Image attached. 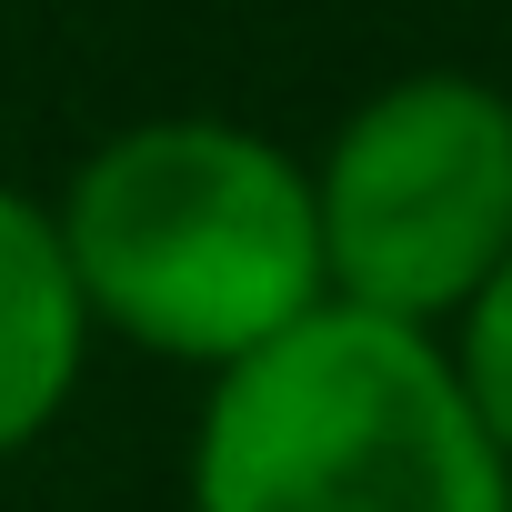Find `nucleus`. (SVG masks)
Instances as JSON below:
<instances>
[{
	"label": "nucleus",
	"mask_w": 512,
	"mask_h": 512,
	"mask_svg": "<svg viewBox=\"0 0 512 512\" xmlns=\"http://www.w3.org/2000/svg\"><path fill=\"white\" fill-rule=\"evenodd\" d=\"M191 512H512V462L432 332L322 302L201 392Z\"/></svg>",
	"instance_id": "nucleus-2"
},
{
	"label": "nucleus",
	"mask_w": 512,
	"mask_h": 512,
	"mask_svg": "<svg viewBox=\"0 0 512 512\" xmlns=\"http://www.w3.org/2000/svg\"><path fill=\"white\" fill-rule=\"evenodd\" d=\"M442 362H452V382H462L482 442L512 462V262H502V272L472 292V312L442 332Z\"/></svg>",
	"instance_id": "nucleus-5"
},
{
	"label": "nucleus",
	"mask_w": 512,
	"mask_h": 512,
	"mask_svg": "<svg viewBox=\"0 0 512 512\" xmlns=\"http://www.w3.org/2000/svg\"><path fill=\"white\" fill-rule=\"evenodd\" d=\"M51 231L91 332H121L151 362H191L211 382L332 302L312 171L221 111L111 131L51 201Z\"/></svg>",
	"instance_id": "nucleus-1"
},
{
	"label": "nucleus",
	"mask_w": 512,
	"mask_h": 512,
	"mask_svg": "<svg viewBox=\"0 0 512 512\" xmlns=\"http://www.w3.org/2000/svg\"><path fill=\"white\" fill-rule=\"evenodd\" d=\"M502 101H512V81H502Z\"/></svg>",
	"instance_id": "nucleus-6"
},
{
	"label": "nucleus",
	"mask_w": 512,
	"mask_h": 512,
	"mask_svg": "<svg viewBox=\"0 0 512 512\" xmlns=\"http://www.w3.org/2000/svg\"><path fill=\"white\" fill-rule=\"evenodd\" d=\"M81 362H91V312L61 262L51 201L0 181V462L31 452L71 412Z\"/></svg>",
	"instance_id": "nucleus-4"
},
{
	"label": "nucleus",
	"mask_w": 512,
	"mask_h": 512,
	"mask_svg": "<svg viewBox=\"0 0 512 512\" xmlns=\"http://www.w3.org/2000/svg\"><path fill=\"white\" fill-rule=\"evenodd\" d=\"M312 171L322 282L342 312L452 332L512 262V101L472 71H402L342 111Z\"/></svg>",
	"instance_id": "nucleus-3"
}]
</instances>
